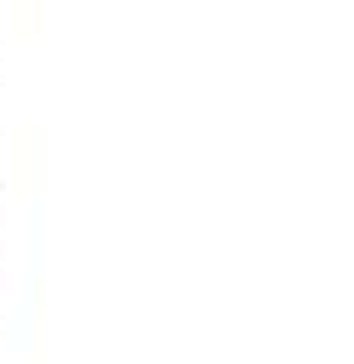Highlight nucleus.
Returning <instances> with one entry per match:
<instances>
[]
</instances>
